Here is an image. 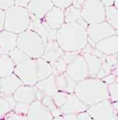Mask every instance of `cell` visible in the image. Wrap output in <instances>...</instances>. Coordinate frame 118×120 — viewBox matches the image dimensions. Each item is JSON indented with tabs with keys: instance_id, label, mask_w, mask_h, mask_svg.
<instances>
[{
	"instance_id": "6da1fadb",
	"label": "cell",
	"mask_w": 118,
	"mask_h": 120,
	"mask_svg": "<svg viewBox=\"0 0 118 120\" xmlns=\"http://www.w3.org/2000/svg\"><path fill=\"white\" fill-rule=\"evenodd\" d=\"M55 40L64 52H81L88 44L86 29L77 22L64 23L57 30Z\"/></svg>"
},
{
	"instance_id": "7a4b0ae2",
	"label": "cell",
	"mask_w": 118,
	"mask_h": 120,
	"mask_svg": "<svg viewBox=\"0 0 118 120\" xmlns=\"http://www.w3.org/2000/svg\"><path fill=\"white\" fill-rule=\"evenodd\" d=\"M74 93L88 107L109 99L107 85L97 78H86L77 82Z\"/></svg>"
},
{
	"instance_id": "3957f363",
	"label": "cell",
	"mask_w": 118,
	"mask_h": 120,
	"mask_svg": "<svg viewBox=\"0 0 118 120\" xmlns=\"http://www.w3.org/2000/svg\"><path fill=\"white\" fill-rule=\"evenodd\" d=\"M30 23L27 8L13 5L5 11L4 30L18 35L26 30Z\"/></svg>"
},
{
	"instance_id": "277c9868",
	"label": "cell",
	"mask_w": 118,
	"mask_h": 120,
	"mask_svg": "<svg viewBox=\"0 0 118 120\" xmlns=\"http://www.w3.org/2000/svg\"><path fill=\"white\" fill-rule=\"evenodd\" d=\"M17 47L31 59L41 57L44 49L42 39L35 32L27 29L17 35Z\"/></svg>"
},
{
	"instance_id": "5b68a950",
	"label": "cell",
	"mask_w": 118,
	"mask_h": 120,
	"mask_svg": "<svg viewBox=\"0 0 118 120\" xmlns=\"http://www.w3.org/2000/svg\"><path fill=\"white\" fill-rule=\"evenodd\" d=\"M105 6L100 0H84L81 8V17L88 24L105 21Z\"/></svg>"
},
{
	"instance_id": "8992f818",
	"label": "cell",
	"mask_w": 118,
	"mask_h": 120,
	"mask_svg": "<svg viewBox=\"0 0 118 120\" xmlns=\"http://www.w3.org/2000/svg\"><path fill=\"white\" fill-rule=\"evenodd\" d=\"M13 73L24 85L34 86L38 82L36 59H28L15 66Z\"/></svg>"
},
{
	"instance_id": "52a82bcc",
	"label": "cell",
	"mask_w": 118,
	"mask_h": 120,
	"mask_svg": "<svg viewBox=\"0 0 118 120\" xmlns=\"http://www.w3.org/2000/svg\"><path fill=\"white\" fill-rule=\"evenodd\" d=\"M86 112L94 120H118V110L113 108L109 99L88 106Z\"/></svg>"
},
{
	"instance_id": "ba28073f",
	"label": "cell",
	"mask_w": 118,
	"mask_h": 120,
	"mask_svg": "<svg viewBox=\"0 0 118 120\" xmlns=\"http://www.w3.org/2000/svg\"><path fill=\"white\" fill-rule=\"evenodd\" d=\"M88 44L95 47V44L108 37L117 35V30L104 21L95 24L88 25L86 28Z\"/></svg>"
},
{
	"instance_id": "9c48e42d",
	"label": "cell",
	"mask_w": 118,
	"mask_h": 120,
	"mask_svg": "<svg viewBox=\"0 0 118 120\" xmlns=\"http://www.w3.org/2000/svg\"><path fill=\"white\" fill-rule=\"evenodd\" d=\"M65 72L76 82H79L88 77L86 62L80 52L67 64Z\"/></svg>"
},
{
	"instance_id": "30bf717a",
	"label": "cell",
	"mask_w": 118,
	"mask_h": 120,
	"mask_svg": "<svg viewBox=\"0 0 118 120\" xmlns=\"http://www.w3.org/2000/svg\"><path fill=\"white\" fill-rule=\"evenodd\" d=\"M54 6L51 0H31L27 6L30 20L42 19Z\"/></svg>"
},
{
	"instance_id": "8fae6325",
	"label": "cell",
	"mask_w": 118,
	"mask_h": 120,
	"mask_svg": "<svg viewBox=\"0 0 118 120\" xmlns=\"http://www.w3.org/2000/svg\"><path fill=\"white\" fill-rule=\"evenodd\" d=\"M28 29L35 32L37 35H39L42 39L44 44L48 41L55 40L57 30L52 29L44 19L30 20Z\"/></svg>"
},
{
	"instance_id": "7c38bea8",
	"label": "cell",
	"mask_w": 118,
	"mask_h": 120,
	"mask_svg": "<svg viewBox=\"0 0 118 120\" xmlns=\"http://www.w3.org/2000/svg\"><path fill=\"white\" fill-rule=\"evenodd\" d=\"M88 106L75 95V93H69L64 104L59 108L62 115L80 114L86 112Z\"/></svg>"
},
{
	"instance_id": "4fadbf2b",
	"label": "cell",
	"mask_w": 118,
	"mask_h": 120,
	"mask_svg": "<svg viewBox=\"0 0 118 120\" xmlns=\"http://www.w3.org/2000/svg\"><path fill=\"white\" fill-rule=\"evenodd\" d=\"M28 120H52V114L40 101L35 100L30 104L26 115Z\"/></svg>"
},
{
	"instance_id": "5bb4252c",
	"label": "cell",
	"mask_w": 118,
	"mask_h": 120,
	"mask_svg": "<svg viewBox=\"0 0 118 120\" xmlns=\"http://www.w3.org/2000/svg\"><path fill=\"white\" fill-rule=\"evenodd\" d=\"M64 54V51L56 41V40L48 41L44 44V49L41 58L48 63L56 61Z\"/></svg>"
},
{
	"instance_id": "9a60e30c",
	"label": "cell",
	"mask_w": 118,
	"mask_h": 120,
	"mask_svg": "<svg viewBox=\"0 0 118 120\" xmlns=\"http://www.w3.org/2000/svg\"><path fill=\"white\" fill-rule=\"evenodd\" d=\"M17 34L3 30L0 32V55H8L17 47Z\"/></svg>"
},
{
	"instance_id": "2e32d148",
	"label": "cell",
	"mask_w": 118,
	"mask_h": 120,
	"mask_svg": "<svg viewBox=\"0 0 118 120\" xmlns=\"http://www.w3.org/2000/svg\"><path fill=\"white\" fill-rule=\"evenodd\" d=\"M43 19L52 29L57 30L65 23L64 10L58 7L53 6Z\"/></svg>"
},
{
	"instance_id": "e0dca14e",
	"label": "cell",
	"mask_w": 118,
	"mask_h": 120,
	"mask_svg": "<svg viewBox=\"0 0 118 120\" xmlns=\"http://www.w3.org/2000/svg\"><path fill=\"white\" fill-rule=\"evenodd\" d=\"M94 48L106 55H110L118 53V35H114L101 40L95 44Z\"/></svg>"
},
{
	"instance_id": "ac0fdd59",
	"label": "cell",
	"mask_w": 118,
	"mask_h": 120,
	"mask_svg": "<svg viewBox=\"0 0 118 120\" xmlns=\"http://www.w3.org/2000/svg\"><path fill=\"white\" fill-rule=\"evenodd\" d=\"M12 97L16 102L30 104L36 100L35 88L33 86L22 85L16 90Z\"/></svg>"
},
{
	"instance_id": "d6986e66",
	"label": "cell",
	"mask_w": 118,
	"mask_h": 120,
	"mask_svg": "<svg viewBox=\"0 0 118 120\" xmlns=\"http://www.w3.org/2000/svg\"><path fill=\"white\" fill-rule=\"evenodd\" d=\"M34 88L37 89L44 97H53L58 92L55 82L54 76L53 75L46 79L38 81L34 86Z\"/></svg>"
},
{
	"instance_id": "ffe728a7",
	"label": "cell",
	"mask_w": 118,
	"mask_h": 120,
	"mask_svg": "<svg viewBox=\"0 0 118 120\" xmlns=\"http://www.w3.org/2000/svg\"><path fill=\"white\" fill-rule=\"evenodd\" d=\"M53 76L58 91L65 92L67 93H74L75 87L77 82L72 79L66 72Z\"/></svg>"
},
{
	"instance_id": "44dd1931",
	"label": "cell",
	"mask_w": 118,
	"mask_h": 120,
	"mask_svg": "<svg viewBox=\"0 0 118 120\" xmlns=\"http://www.w3.org/2000/svg\"><path fill=\"white\" fill-rule=\"evenodd\" d=\"M1 93L7 95H12L19 87L24 85L18 77L14 73L8 77L1 78Z\"/></svg>"
},
{
	"instance_id": "7402d4cb",
	"label": "cell",
	"mask_w": 118,
	"mask_h": 120,
	"mask_svg": "<svg viewBox=\"0 0 118 120\" xmlns=\"http://www.w3.org/2000/svg\"><path fill=\"white\" fill-rule=\"evenodd\" d=\"M86 62L88 77L91 78H95L99 70L100 69L102 61L99 57L93 54L81 53Z\"/></svg>"
},
{
	"instance_id": "603a6c76",
	"label": "cell",
	"mask_w": 118,
	"mask_h": 120,
	"mask_svg": "<svg viewBox=\"0 0 118 120\" xmlns=\"http://www.w3.org/2000/svg\"><path fill=\"white\" fill-rule=\"evenodd\" d=\"M16 101L12 95H7L0 93V118L4 117L11 112L15 106Z\"/></svg>"
},
{
	"instance_id": "cb8c5ba5",
	"label": "cell",
	"mask_w": 118,
	"mask_h": 120,
	"mask_svg": "<svg viewBox=\"0 0 118 120\" xmlns=\"http://www.w3.org/2000/svg\"><path fill=\"white\" fill-rule=\"evenodd\" d=\"M36 66L38 81L46 79L53 75V70L50 63L41 57L36 59Z\"/></svg>"
},
{
	"instance_id": "d4e9b609",
	"label": "cell",
	"mask_w": 118,
	"mask_h": 120,
	"mask_svg": "<svg viewBox=\"0 0 118 120\" xmlns=\"http://www.w3.org/2000/svg\"><path fill=\"white\" fill-rule=\"evenodd\" d=\"M15 67V64L8 55H0V79L12 74Z\"/></svg>"
},
{
	"instance_id": "484cf974",
	"label": "cell",
	"mask_w": 118,
	"mask_h": 120,
	"mask_svg": "<svg viewBox=\"0 0 118 120\" xmlns=\"http://www.w3.org/2000/svg\"><path fill=\"white\" fill-rule=\"evenodd\" d=\"M105 21L115 30L118 28V11L114 6H105Z\"/></svg>"
},
{
	"instance_id": "4316f807",
	"label": "cell",
	"mask_w": 118,
	"mask_h": 120,
	"mask_svg": "<svg viewBox=\"0 0 118 120\" xmlns=\"http://www.w3.org/2000/svg\"><path fill=\"white\" fill-rule=\"evenodd\" d=\"M64 12V22H77L82 18L81 9L75 8L72 5L65 8Z\"/></svg>"
},
{
	"instance_id": "83f0119b",
	"label": "cell",
	"mask_w": 118,
	"mask_h": 120,
	"mask_svg": "<svg viewBox=\"0 0 118 120\" xmlns=\"http://www.w3.org/2000/svg\"><path fill=\"white\" fill-rule=\"evenodd\" d=\"M41 102L49 110L50 113L52 114V116L53 117H57L62 115V113L60 110L59 108H58L54 103L53 100V97H44Z\"/></svg>"
},
{
	"instance_id": "f1b7e54d",
	"label": "cell",
	"mask_w": 118,
	"mask_h": 120,
	"mask_svg": "<svg viewBox=\"0 0 118 120\" xmlns=\"http://www.w3.org/2000/svg\"><path fill=\"white\" fill-rule=\"evenodd\" d=\"M8 55L10 57V58L13 61L15 66L26 60L30 59V57L27 55H26L22 50H21L17 47H16L11 52H9Z\"/></svg>"
},
{
	"instance_id": "f546056e",
	"label": "cell",
	"mask_w": 118,
	"mask_h": 120,
	"mask_svg": "<svg viewBox=\"0 0 118 120\" xmlns=\"http://www.w3.org/2000/svg\"><path fill=\"white\" fill-rule=\"evenodd\" d=\"M50 64L52 67L53 75H57L65 72L66 66H67V64L61 58H59V60L50 63Z\"/></svg>"
},
{
	"instance_id": "4dcf8cb0",
	"label": "cell",
	"mask_w": 118,
	"mask_h": 120,
	"mask_svg": "<svg viewBox=\"0 0 118 120\" xmlns=\"http://www.w3.org/2000/svg\"><path fill=\"white\" fill-rule=\"evenodd\" d=\"M30 108V104L21 103V102H16L15 106L13 108V112L17 115H27Z\"/></svg>"
},
{
	"instance_id": "1f68e13d",
	"label": "cell",
	"mask_w": 118,
	"mask_h": 120,
	"mask_svg": "<svg viewBox=\"0 0 118 120\" xmlns=\"http://www.w3.org/2000/svg\"><path fill=\"white\" fill-rule=\"evenodd\" d=\"M107 88H108V95H109V99H110V101L111 102L118 101V83L115 82V83H113V84L108 85V86H107Z\"/></svg>"
},
{
	"instance_id": "d6a6232c",
	"label": "cell",
	"mask_w": 118,
	"mask_h": 120,
	"mask_svg": "<svg viewBox=\"0 0 118 120\" xmlns=\"http://www.w3.org/2000/svg\"><path fill=\"white\" fill-rule=\"evenodd\" d=\"M68 94L69 93H65V92L58 91L54 96L53 97V100L55 104L58 108H60L64 104Z\"/></svg>"
},
{
	"instance_id": "836d02e7",
	"label": "cell",
	"mask_w": 118,
	"mask_h": 120,
	"mask_svg": "<svg viewBox=\"0 0 118 120\" xmlns=\"http://www.w3.org/2000/svg\"><path fill=\"white\" fill-rule=\"evenodd\" d=\"M117 55L118 53L114 54V55H106L104 61H103L111 69V71L117 68V64H118Z\"/></svg>"
},
{
	"instance_id": "e575fe53",
	"label": "cell",
	"mask_w": 118,
	"mask_h": 120,
	"mask_svg": "<svg viewBox=\"0 0 118 120\" xmlns=\"http://www.w3.org/2000/svg\"><path fill=\"white\" fill-rule=\"evenodd\" d=\"M54 6L60 8L61 9H65L70 6L72 4V0H51Z\"/></svg>"
},
{
	"instance_id": "d590c367",
	"label": "cell",
	"mask_w": 118,
	"mask_h": 120,
	"mask_svg": "<svg viewBox=\"0 0 118 120\" xmlns=\"http://www.w3.org/2000/svg\"><path fill=\"white\" fill-rule=\"evenodd\" d=\"M13 5H15V0H0V8L4 11H6Z\"/></svg>"
},
{
	"instance_id": "8d00e7d4",
	"label": "cell",
	"mask_w": 118,
	"mask_h": 120,
	"mask_svg": "<svg viewBox=\"0 0 118 120\" xmlns=\"http://www.w3.org/2000/svg\"><path fill=\"white\" fill-rule=\"evenodd\" d=\"M101 80H102L104 83H105L107 86L117 82L116 77L114 76V75H112V74H109V75H106V77H104L102 79H101Z\"/></svg>"
},
{
	"instance_id": "74e56055",
	"label": "cell",
	"mask_w": 118,
	"mask_h": 120,
	"mask_svg": "<svg viewBox=\"0 0 118 120\" xmlns=\"http://www.w3.org/2000/svg\"><path fill=\"white\" fill-rule=\"evenodd\" d=\"M11 112L7 114L5 117H8L9 119H11V120H28L26 115H19L15 114L14 112Z\"/></svg>"
},
{
	"instance_id": "f35d334b",
	"label": "cell",
	"mask_w": 118,
	"mask_h": 120,
	"mask_svg": "<svg viewBox=\"0 0 118 120\" xmlns=\"http://www.w3.org/2000/svg\"><path fill=\"white\" fill-rule=\"evenodd\" d=\"M30 1L31 0H15V5L26 8Z\"/></svg>"
},
{
	"instance_id": "ab89813d",
	"label": "cell",
	"mask_w": 118,
	"mask_h": 120,
	"mask_svg": "<svg viewBox=\"0 0 118 120\" xmlns=\"http://www.w3.org/2000/svg\"><path fill=\"white\" fill-rule=\"evenodd\" d=\"M77 120H94L92 119L89 115L86 112H83L77 115Z\"/></svg>"
},
{
	"instance_id": "60d3db41",
	"label": "cell",
	"mask_w": 118,
	"mask_h": 120,
	"mask_svg": "<svg viewBox=\"0 0 118 120\" xmlns=\"http://www.w3.org/2000/svg\"><path fill=\"white\" fill-rule=\"evenodd\" d=\"M4 19H5V11L0 8V32L4 30Z\"/></svg>"
},
{
	"instance_id": "b9f144b4",
	"label": "cell",
	"mask_w": 118,
	"mask_h": 120,
	"mask_svg": "<svg viewBox=\"0 0 118 120\" xmlns=\"http://www.w3.org/2000/svg\"><path fill=\"white\" fill-rule=\"evenodd\" d=\"M64 120H77V114H64L61 115Z\"/></svg>"
},
{
	"instance_id": "7bdbcfd3",
	"label": "cell",
	"mask_w": 118,
	"mask_h": 120,
	"mask_svg": "<svg viewBox=\"0 0 118 120\" xmlns=\"http://www.w3.org/2000/svg\"><path fill=\"white\" fill-rule=\"evenodd\" d=\"M84 1V0H72V5L75 8L81 9Z\"/></svg>"
},
{
	"instance_id": "ee69618b",
	"label": "cell",
	"mask_w": 118,
	"mask_h": 120,
	"mask_svg": "<svg viewBox=\"0 0 118 120\" xmlns=\"http://www.w3.org/2000/svg\"><path fill=\"white\" fill-rule=\"evenodd\" d=\"M100 1L102 3V4L104 6H113V3H114V0H100Z\"/></svg>"
},
{
	"instance_id": "f6af8a7d",
	"label": "cell",
	"mask_w": 118,
	"mask_h": 120,
	"mask_svg": "<svg viewBox=\"0 0 118 120\" xmlns=\"http://www.w3.org/2000/svg\"><path fill=\"white\" fill-rule=\"evenodd\" d=\"M52 120H64L62 116H59V117H53Z\"/></svg>"
},
{
	"instance_id": "bcb514c9",
	"label": "cell",
	"mask_w": 118,
	"mask_h": 120,
	"mask_svg": "<svg viewBox=\"0 0 118 120\" xmlns=\"http://www.w3.org/2000/svg\"><path fill=\"white\" fill-rule=\"evenodd\" d=\"M11 120V119H9L8 117H4V120Z\"/></svg>"
},
{
	"instance_id": "7dc6e473",
	"label": "cell",
	"mask_w": 118,
	"mask_h": 120,
	"mask_svg": "<svg viewBox=\"0 0 118 120\" xmlns=\"http://www.w3.org/2000/svg\"><path fill=\"white\" fill-rule=\"evenodd\" d=\"M1 79H0V93H1Z\"/></svg>"
},
{
	"instance_id": "c3c4849f",
	"label": "cell",
	"mask_w": 118,
	"mask_h": 120,
	"mask_svg": "<svg viewBox=\"0 0 118 120\" xmlns=\"http://www.w3.org/2000/svg\"></svg>"
}]
</instances>
